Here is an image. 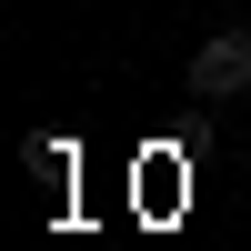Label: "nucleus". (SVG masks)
<instances>
[{"instance_id": "1", "label": "nucleus", "mask_w": 251, "mask_h": 251, "mask_svg": "<svg viewBox=\"0 0 251 251\" xmlns=\"http://www.w3.org/2000/svg\"><path fill=\"white\" fill-rule=\"evenodd\" d=\"M231 91H251V30H211L191 50V100H231Z\"/></svg>"}, {"instance_id": "2", "label": "nucleus", "mask_w": 251, "mask_h": 251, "mask_svg": "<svg viewBox=\"0 0 251 251\" xmlns=\"http://www.w3.org/2000/svg\"><path fill=\"white\" fill-rule=\"evenodd\" d=\"M30 171L40 181H71V141H30Z\"/></svg>"}]
</instances>
